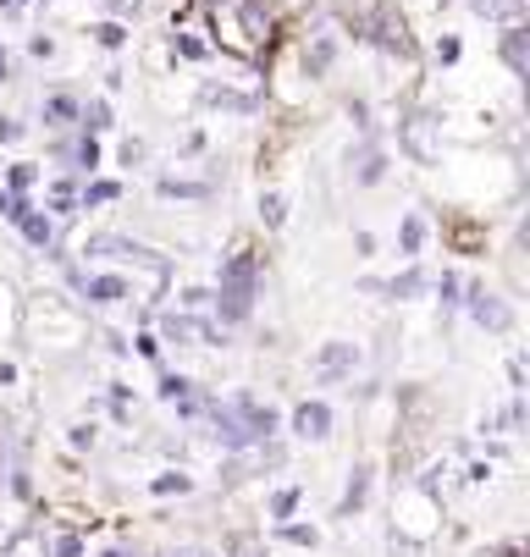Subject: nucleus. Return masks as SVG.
I'll list each match as a JSON object with an SVG mask.
<instances>
[{
  "label": "nucleus",
  "instance_id": "f257e3e1",
  "mask_svg": "<svg viewBox=\"0 0 530 557\" xmlns=\"http://www.w3.org/2000/svg\"><path fill=\"white\" fill-rule=\"evenodd\" d=\"M255 298H260V255L249 244H238L233 255L221 260V282L210 293V309L221 314L226 326H244L255 314Z\"/></svg>",
  "mask_w": 530,
  "mask_h": 557
},
{
  "label": "nucleus",
  "instance_id": "f03ea898",
  "mask_svg": "<svg viewBox=\"0 0 530 557\" xmlns=\"http://www.w3.org/2000/svg\"><path fill=\"white\" fill-rule=\"evenodd\" d=\"M343 28L375 50H387V55H409L415 39H409V23L404 12L393 7V0H348L343 7Z\"/></svg>",
  "mask_w": 530,
  "mask_h": 557
},
{
  "label": "nucleus",
  "instance_id": "7ed1b4c3",
  "mask_svg": "<svg viewBox=\"0 0 530 557\" xmlns=\"http://www.w3.org/2000/svg\"><path fill=\"white\" fill-rule=\"evenodd\" d=\"M210 420H215V436L226 447H260L271 431H276V414L266 404H255V397H226V404H210Z\"/></svg>",
  "mask_w": 530,
  "mask_h": 557
},
{
  "label": "nucleus",
  "instance_id": "20e7f679",
  "mask_svg": "<svg viewBox=\"0 0 530 557\" xmlns=\"http://www.w3.org/2000/svg\"><path fill=\"white\" fill-rule=\"evenodd\" d=\"M78 255H89V260H116V265H144V271H149V282H167V271H172V260H167V255L133 244V237H116V232H95Z\"/></svg>",
  "mask_w": 530,
  "mask_h": 557
},
{
  "label": "nucleus",
  "instance_id": "39448f33",
  "mask_svg": "<svg viewBox=\"0 0 530 557\" xmlns=\"http://www.w3.org/2000/svg\"><path fill=\"white\" fill-rule=\"evenodd\" d=\"M387 177V144L375 133H359V144L348 149V183L354 188H375Z\"/></svg>",
  "mask_w": 530,
  "mask_h": 557
},
{
  "label": "nucleus",
  "instance_id": "423d86ee",
  "mask_svg": "<svg viewBox=\"0 0 530 557\" xmlns=\"http://www.w3.org/2000/svg\"><path fill=\"white\" fill-rule=\"evenodd\" d=\"M436 133H442V122L431 116V111H420V116H409L404 127H398V144H404V154L415 166H436Z\"/></svg>",
  "mask_w": 530,
  "mask_h": 557
},
{
  "label": "nucleus",
  "instance_id": "0eeeda50",
  "mask_svg": "<svg viewBox=\"0 0 530 557\" xmlns=\"http://www.w3.org/2000/svg\"><path fill=\"white\" fill-rule=\"evenodd\" d=\"M465 309L476 314V326H481V332H508V326H514L508 298L486 293V282H470V287H465Z\"/></svg>",
  "mask_w": 530,
  "mask_h": 557
},
{
  "label": "nucleus",
  "instance_id": "6e6552de",
  "mask_svg": "<svg viewBox=\"0 0 530 557\" xmlns=\"http://www.w3.org/2000/svg\"><path fill=\"white\" fill-rule=\"evenodd\" d=\"M78 293L89 298V304H122V298H133V282L122 276V271H84L78 276Z\"/></svg>",
  "mask_w": 530,
  "mask_h": 557
},
{
  "label": "nucleus",
  "instance_id": "1a4fd4ad",
  "mask_svg": "<svg viewBox=\"0 0 530 557\" xmlns=\"http://www.w3.org/2000/svg\"><path fill=\"white\" fill-rule=\"evenodd\" d=\"M497 55H503V66H508L514 77H530V28H525V23H503Z\"/></svg>",
  "mask_w": 530,
  "mask_h": 557
},
{
  "label": "nucleus",
  "instance_id": "9d476101",
  "mask_svg": "<svg viewBox=\"0 0 530 557\" xmlns=\"http://www.w3.org/2000/svg\"><path fill=\"white\" fill-rule=\"evenodd\" d=\"M167 337L172 343H188V348H215L221 343V332L210 326V321H199V314H167Z\"/></svg>",
  "mask_w": 530,
  "mask_h": 557
},
{
  "label": "nucleus",
  "instance_id": "9b49d317",
  "mask_svg": "<svg viewBox=\"0 0 530 557\" xmlns=\"http://www.w3.org/2000/svg\"><path fill=\"white\" fill-rule=\"evenodd\" d=\"M337 50H343L337 34H332V28H316L310 45H305V72H310V77H326V72L337 66Z\"/></svg>",
  "mask_w": 530,
  "mask_h": 557
},
{
  "label": "nucleus",
  "instance_id": "f8f14e48",
  "mask_svg": "<svg viewBox=\"0 0 530 557\" xmlns=\"http://www.w3.org/2000/svg\"><path fill=\"white\" fill-rule=\"evenodd\" d=\"M365 287H370V293H387V298H398V304H404V298L431 293V276H426L420 265H409V271H404V276H393V282H365Z\"/></svg>",
  "mask_w": 530,
  "mask_h": 557
},
{
  "label": "nucleus",
  "instance_id": "ddd939ff",
  "mask_svg": "<svg viewBox=\"0 0 530 557\" xmlns=\"http://www.w3.org/2000/svg\"><path fill=\"white\" fill-rule=\"evenodd\" d=\"M78 95H66V89H56V95H45V106H39V116H45V127H78Z\"/></svg>",
  "mask_w": 530,
  "mask_h": 557
},
{
  "label": "nucleus",
  "instance_id": "4468645a",
  "mask_svg": "<svg viewBox=\"0 0 530 557\" xmlns=\"http://www.w3.org/2000/svg\"><path fill=\"white\" fill-rule=\"evenodd\" d=\"M293 431L310 436V442H321V436L332 431V409H326V404H298V409H293Z\"/></svg>",
  "mask_w": 530,
  "mask_h": 557
},
{
  "label": "nucleus",
  "instance_id": "2eb2a0df",
  "mask_svg": "<svg viewBox=\"0 0 530 557\" xmlns=\"http://www.w3.org/2000/svg\"><path fill=\"white\" fill-rule=\"evenodd\" d=\"M354 359H359V348H354V343H326V348H321V359H316V370H321V381H337V375H348V370H354Z\"/></svg>",
  "mask_w": 530,
  "mask_h": 557
},
{
  "label": "nucleus",
  "instance_id": "dca6fc26",
  "mask_svg": "<svg viewBox=\"0 0 530 557\" xmlns=\"http://www.w3.org/2000/svg\"><path fill=\"white\" fill-rule=\"evenodd\" d=\"M426 237H431L426 215H420V210H409V215L398 221V249H404V260H420V249H426Z\"/></svg>",
  "mask_w": 530,
  "mask_h": 557
},
{
  "label": "nucleus",
  "instance_id": "f3484780",
  "mask_svg": "<svg viewBox=\"0 0 530 557\" xmlns=\"http://www.w3.org/2000/svg\"><path fill=\"white\" fill-rule=\"evenodd\" d=\"M465 7L486 23H525V0H465Z\"/></svg>",
  "mask_w": 530,
  "mask_h": 557
},
{
  "label": "nucleus",
  "instance_id": "a211bd4d",
  "mask_svg": "<svg viewBox=\"0 0 530 557\" xmlns=\"http://www.w3.org/2000/svg\"><path fill=\"white\" fill-rule=\"evenodd\" d=\"M122 199V183L116 177H89L78 188V210H100V205H116Z\"/></svg>",
  "mask_w": 530,
  "mask_h": 557
},
{
  "label": "nucleus",
  "instance_id": "6ab92c4d",
  "mask_svg": "<svg viewBox=\"0 0 530 557\" xmlns=\"http://www.w3.org/2000/svg\"><path fill=\"white\" fill-rule=\"evenodd\" d=\"M116 127V111H111V100H89V106H78V133H111Z\"/></svg>",
  "mask_w": 530,
  "mask_h": 557
},
{
  "label": "nucleus",
  "instance_id": "aec40b11",
  "mask_svg": "<svg viewBox=\"0 0 530 557\" xmlns=\"http://www.w3.org/2000/svg\"><path fill=\"white\" fill-rule=\"evenodd\" d=\"M156 194L161 199H210L215 188L210 183H194V177H156Z\"/></svg>",
  "mask_w": 530,
  "mask_h": 557
},
{
  "label": "nucleus",
  "instance_id": "412c9836",
  "mask_svg": "<svg viewBox=\"0 0 530 557\" xmlns=\"http://www.w3.org/2000/svg\"><path fill=\"white\" fill-rule=\"evenodd\" d=\"M172 50H177L183 61H210V55H215V45L199 39V28H177V34H172Z\"/></svg>",
  "mask_w": 530,
  "mask_h": 557
},
{
  "label": "nucleus",
  "instance_id": "4be33fe9",
  "mask_svg": "<svg viewBox=\"0 0 530 557\" xmlns=\"http://www.w3.org/2000/svg\"><path fill=\"white\" fill-rule=\"evenodd\" d=\"M50 215H78V183H72V177L50 183Z\"/></svg>",
  "mask_w": 530,
  "mask_h": 557
},
{
  "label": "nucleus",
  "instance_id": "5701e85b",
  "mask_svg": "<svg viewBox=\"0 0 530 557\" xmlns=\"http://www.w3.org/2000/svg\"><path fill=\"white\" fill-rule=\"evenodd\" d=\"M89 34H95V45H100V50H122V45H127V23H116V17L95 23Z\"/></svg>",
  "mask_w": 530,
  "mask_h": 557
},
{
  "label": "nucleus",
  "instance_id": "b1692460",
  "mask_svg": "<svg viewBox=\"0 0 530 557\" xmlns=\"http://www.w3.org/2000/svg\"><path fill=\"white\" fill-rule=\"evenodd\" d=\"M431 287H436V304H442V309H459V304H465V282L453 276V271H442V282H431Z\"/></svg>",
  "mask_w": 530,
  "mask_h": 557
},
{
  "label": "nucleus",
  "instance_id": "393cba45",
  "mask_svg": "<svg viewBox=\"0 0 530 557\" xmlns=\"http://www.w3.org/2000/svg\"><path fill=\"white\" fill-rule=\"evenodd\" d=\"M34 183H39V166H34V161H17V166L7 172V194H28Z\"/></svg>",
  "mask_w": 530,
  "mask_h": 557
},
{
  "label": "nucleus",
  "instance_id": "a878e982",
  "mask_svg": "<svg viewBox=\"0 0 530 557\" xmlns=\"http://www.w3.org/2000/svg\"><path fill=\"white\" fill-rule=\"evenodd\" d=\"M260 221L276 232V226H287V199L282 194H260Z\"/></svg>",
  "mask_w": 530,
  "mask_h": 557
},
{
  "label": "nucleus",
  "instance_id": "bb28decb",
  "mask_svg": "<svg viewBox=\"0 0 530 557\" xmlns=\"http://www.w3.org/2000/svg\"><path fill=\"white\" fill-rule=\"evenodd\" d=\"M188 392H194V381H183V375H167V381H161L167 404H188Z\"/></svg>",
  "mask_w": 530,
  "mask_h": 557
},
{
  "label": "nucleus",
  "instance_id": "cd10ccee",
  "mask_svg": "<svg viewBox=\"0 0 530 557\" xmlns=\"http://www.w3.org/2000/svg\"><path fill=\"white\" fill-rule=\"evenodd\" d=\"M459 55H465V45L453 39V34H442V39H436V61H442V66H453V61H459Z\"/></svg>",
  "mask_w": 530,
  "mask_h": 557
},
{
  "label": "nucleus",
  "instance_id": "c85d7f7f",
  "mask_svg": "<svg viewBox=\"0 0 530 557\" xmlns=\"http://www.w3.org/2000/svg\"><path fill=\"white\" fill-rule=\"evenodd\" d=\"M116 161H122V166H138V161H144V144H138V138H122Z\"/></svg>",
  "mask_w": 530,
  "mask_h": 557
},
{
  "label": "nucleus",
  "instance_id": "c756f323",
  "mask_svg": "<svg viewBox=\"0 0 530 557\" xmlns=\"http://www.w3.org/2000/svg\"><path fill=\"white\" fill-rule=\"evenodd\" d=\"M348 122H354L359 133H370V127H375V122H370V106H365V100H348Z\"/></svg>",
  "mask_w": 530,
  "mask_h": 557
},
{
  "label": "nucleus",
  "instance_id": "7c9ffc66",
  "mask_svg": "<svg viewBox=\"0 0 530 557\" xmlns=\"http://www.w3.org/2000/svg\"><path fill=\"white\" fill-rule=\"evenodd\" d=\"M23 133H28V127H23L17 116H0V144H17Z\"/></svg>",
  "mask_w": 530,
  "mask_h": 557
},
{
  "label": "nucleus",
  "instance_id": "2f4dec72",
  "mask_svg": "<svg viewBox=\"0 0 530 557\" xmlns=\"http://www.w3.org/2000/svg\"><path fill=\"white\" fill-rule=\"evenodd\" d=\"M365 503V474H354V486H348V497H343V513H354Z\"/></svg>",
  "mask_w": 530,
  "mask_h": 557
},
{
  "label": "nucleus",
  "instance_id": "473e14b6",
  "mask_svg": "<svg viewBox=\"0 0 530 557\" xmlns=\"http://www.w3.org/2000/svg\"><path fill=\"white\" fill-rule=\"evenodd\" d=\"M156 492H161V497H167V492H188V474H161Z\"/></svg>",
  "mask_w": 530,
  "mask_h": 557
},
{
  "label": "nucleus",
  "instance_id": "72a5a7b5",
  "mask_svg": "<svg viewBox=\"0 0 530 557\" xmlns=\"http://www.w3.org/2000/svg\"><path fill=\"white\" fill-rule=\"evenodd\" d=\"M28 55H39V61L56 55V39H50V34H34V39H28Z\"/></svg>",
  "mask_w": 530,
  "mask_h": 557
},
{
  "label": "nucleus",
  "instance_id": "f704fd0d",
  "mask_svg": "<svg viewBox=\"0 0 530 557\" xmlns=\"http://www.w3.org/2000/svg\"><path fill=\"white\" fill-rule=\"evenodd\" d=\"M183 304H188V309H210V287H188Z\"/></svg>",
  "mask_w": 530,
  "mask_h": 557
},
{
  "label": "nucleus",
  "instance_id": "c9c22d12",
  "mask_svg": "<svg viewBox=\"0 0 530 557\" xmlns=\"http://www.w3.org/2000/svg\"><path fill=\"white\" fill-rule=\"evenodd\" d=\"M293 508H298V492H282V497H276V503H271V513H276V519H287V513H293Z\"/></svg>",
  "mask_w": 530,
  "mask_h": 557
},
{
  "label": "nucleus",
  "instance_id": "e433bc0d",
  "mask_svg": "<svg viewBox=\"0 0 530 557\" xmlns=\"http://www.w3.org/2000/svg\"><path fill=\"white\" fill-rule=\"evenodd\" d=\"M56 557H84V541H78V535H61V546H56Z\"/></svg>",
  "mask_w": 530,
  "mask_h": 557
},
{
  "label": "nucleus",
  "instance_id": "4c0bfd02",
  "mask_svg": "<svg viewBox=\"0 0 530 557\" xmlns=\"http://www.w3.org/2000/svg\"><path fill=\"white\" fill-rule=\"evenodd\" d=\"M0 84H12V55L0 50Z\"/></svg>",
  "mask_w": 530,
  "mask_h": 557
},
{
  "label": "nucleus",
  "instance_id": "58836bf2",
  "mask_svg": "<svg viewBox=\"0 0 530 557\" xmlns=\"http://www.w3.org/2000/svg\"><path fill=\"white\" fill-rule=\"evenodd\" d=\"M177 557H215V552H199V546H188V552H177Z\"/></svg>",
  "mask_w": 530,
  "mask_h": 557
},
{
  "label": "nucleus",
  "instance_id": "ea45409f",
  "mask_svg": "<svg viewBox=\"0 0 530 557\" xmlns=\"http://www.w3.org/2000/svg\"><path fill=\"white\" fill-rule=\"evenodd\" d=\"M106 557H127V552H106Z\"/></svg>",
  "mask_w": 530,
  "mask_h": 557
}]
</instances>
